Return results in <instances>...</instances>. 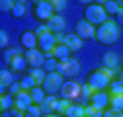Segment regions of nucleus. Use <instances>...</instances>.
<instances>
[{"label":"nucleus","mask_w":123,"mask_h":117,"mask_svg":"<svg viewBox=\"0 0 123 117\" xmlns=\"http://www.w3.org/2000/svg\"><path fill=\"white\" fill-rule=\"evenodd\" d=\"M113 76H115V72H111V70H107V68L101 66V68L92 70L88 74V84L94 91H107L111 86V82H113Z\"/></svg>","instance_id":"nucleus-1"},{"label":"nucleus","mask_w":123,"mask_h":117,"mask_svg":"<svg viewBox=\"0 0 123 117\" xmlns=\"http://www.w3.org/2000/svg\"><path fill=\"white\" fill-rule=\"evenodd\" d=\"M94 39H97L101 45H113L115 41L119 39V25L113 23V21L103 23L101 27H97V35H94Z\"/></svg>","instance_id":"nucleus-2"},{"label":"nucleus","mask_w":123,"mask_h":117,"mask_svg":"<svg viewBox=\"0 0 123 117\" xmlns=\"http://www.w3.org/2000/svg\"><path fill=\"white\" fill-rule=\"evenodd\" d=\"M84 21L90 23L92 27H101L103 23L109 21V14L105 13L103 4H97V2H92V4H86V6H84Z\"/></svg>","instance_id":"nucleus-3"},{"label":"nucleus","mask_w":123,"mask_h":117,"mask_svg":"<svg viewBox=\"0 0 123 117\" xmlns=\"http://www.w3.org/2000/svg\"><path fill=\"white\" fill-rule=\"evenodd\" d=\"M64 86V78L60 76L57 72H49L43 80V91L47 92V97H55V92L62 91Z\"/></svg>","instance_id":"nucleus-4"},{"label":"nucleus","mask_w":123,"mask_h":117,"mask_svg":"<svg viewBox=\"0 0 123 117\" xmlns=\"http://www.w3.org/2000/svg\"><path fill=\"white\" fill-rule=\"evenodd\" d=\"M33 14L39 21H49L55 14V10H53V4L49 0H37V2H33Z\"/></svg>","instance_id":"nucleus-5"},{"label":"nucleus","mask_w":123,"mask_h":117,"mask_svg":"<svg viewBox=\"0 0 123 117\" xmlns=\"http://www.w3.org/2000/svg\"><path fill=\"white\" fill-rule=\"evenodd\" d=\"M60 95H62V99H66V101H74L78 97H82V84H78L76 80H68V82H64Z\"/></svg>","instance_id":"nucleus-6"},{"label":"nucleus","mask_w":123,"mask_h":117,"mask_svg":"<svg viewBox=\"0 0 123 117\" xmlns=\"http://www.w3.org/2000/svg\"><path fill=\"white\" fill-rule=\"evenodd\" d=\"M25 60H27V66L31 70H37V68H43L45 53L41 49H29V52H25Z\"/></svg>","instance_id":"nucleus-7"},{"label":"nucleus","mask_w":123,"mask_h":117,"mask_svg":"<svg viewBox=\"0 0 123 117\" xmlns=\"http://www.w3.org/2000/svg\"><path fill=\"white\" fill-rule=\"evenodd\" d=\"M74 35H78L80 39H92L94 35H97V27H92L90 23H86L84 19H80L78 23L74 25Z\"/></svg>","instance_id":"nucleus-8"},{"label":"nucleus","mask_w":123,"mask_h":117,"mask_svg":"<svg viewBox=\"0 0 123 117\" xmlns=\"http://www.w3.org/2000/svg\"><path fill=\"white\" fill-rule=\"evenodd\" d=\"M90 105H94V107L101 109V111H107V109L111 107V92L109 91H97L92 95V99H90Z\"/></svg>","instance_id":"nucleus-9"},{"label":"nucleus","mask_w":123,"mask_h":117,"mask_svg":"<svg viewBox=\"0 0 123 117\" xmlns=\"http://www.w3.org/2000/svg\"><path fill=\"white\" fill-rule=\"evenodd\" d=\"M21 45L29 52V49H39V37H37L35 31H23L21 33Z\"/></svg>","instance_id":"nucleus-10"},{"label":"nucleus","mask_w":123,"mask_h":117,"mask_svg":"<svg viewBox=\"0 0 123 117\" xmlns=\"http://www.w3.org/2000/svg\"><path fill=\"white\" fill-rule=\"evenodd\" d=\"M55 45H57V35L51 33V31L39 37V49H41L43 53H45V52H53Z\"/></svg>","instance_id":"nucleus-11"},{"label":"nucleus","mask_w":123,"mask_h":117,"mask_svg":"<svg viewBox=\"0 0 123 117\" xmlns=\"http://www.w3.org/2000/svg\"><path fill=\"white\" fill-rule=\"evenodd\" d=\"M47 29L51 31V33L60 35L62 31L66 29V21H64V17H62V14H53V17L47 21Z\"/></svg>","instance_id":"nucleus-12"},{"label":"nucleus","mask_w":123,"mask_h":117,"mask_svg":"<svg viewBox=\"0 0 123 117\" xmlns=\"http://www.w3.org/2000/svg\"><path fill=\"white\" fill-rule=\"evenodd\" d=\"M31 105H33V99H31V95H29V92L21 91L17 97H14V107H17V109H21L23 113H25L27 109L31 107Z\"/></svg>","instance_id":"nucleus-13"},{"label":"nucleus","mask_w":123,"mask_h":117,"mask_svg":"<svg viewBox=\"0 0 123 117\" xmlns=\"http://www.w3.org/2000/svg\"><path fill=\"white\" fill-rule=\"evenodd\" d=\"M101 62H103V68L111 70V72H115V70L119 68V58H117V53H113V52H105Z\"/></svg>","instance_id":"nucleus-14"},{"label":"nucleus","mask_w":123,"mask_h":117,"mask_svg":"<svg viewBox=\"0 0 123 117\" xmlns=\"http://www.w3.org/2000/svg\"><path fill=\"white\" fill-rule=\"evenodd\" d=\"M14 84V78H12V70L8 68H2L0 70V91H2V95H4V91H8L10 86Z\"/></svg>","instance_id":"nucleus-15"},{"label":"nucleus","mask_w":123,"mask_h":117,"mask_svg":"<svg viewBox=\"0 0 123 117\" xmlns=\"http://www.w3.org/2000/svg\"><path fill=\"white\" fill-rule=\"evenodd\" d=\"M64 45H68V47H70V52H80V49H82V39H80L78 35L70 33V35H66V37H64Z\"/></svg>","instance_id":"nucleus-16"},{"label":"nucleus","mask_w":123,"mask_h":117,"mask_svg":"<svg viewBox=\"0 0 123 117\" xmlns=\"http://www.w3.org/2000/svg\"><path fill=\"white\" fill-rule=\"evenodd\" d=\"M57 107H60V101H57L55 97H47L45 103L41 105V109H43L45 115H53V113H57Z\"/></svg>","instance_id":"nucleus-17"},{"label":"nucleus","mask_w":123,"mask_h":117,"mask_svg":"<svg viewBox=\"0 0 123 117\" xmlns=\"http://www.w3.org/2000/svg\"><path fill=\"white\" fill-rule=\"evenodd\" d=\"M70 47L68 45H64V43H57L55 45V49H53V56H55V60L57 62H66V60H70Z\"/></svg>","instance_id":"nucleus-18"},{"label":"nucleus","mask_w":123,"mask_h":117,"mask_svg":"<svg viewBox=\"0 0 123 117\" xmlns=\"http://www.w3.org/2000/svg\"><path fill=\"white\" fill-rule=\"evenodd\" d=\"M29 95H31V99H33V105H43L45 99H47V92L43 91V86H35Z\"/></svg>","instance_id":"nucleus-19"},{"label":"nucleus","mask_w":123,"mask_h":117,"mask_svg":"<svg viewBox=\"0 0 123 117\" xmlns=\"http://www.w3.org/2000/svg\"><path fill=\"white\" fill-rule=\"evenodd\" d=\"M25 68H27L25 53H23V56H18V58H14V60L10 62V66H8V70H12V72H23Z\"/></svg>","instance_id":"nucleus-20"},{"label":"nucleus","mask_w":123,"mask_h":117,"mask_svg":"<svg viewBox=\"0 0 123 117\" xmlns=\"http://www.w3.org/2000/svg\"><path fill=\"white\" fill-rule=\"evenodd\" d=\"M29 76L35 80V84L37 86H43V80H45V76H47V72H45L43 68H37V70H31L29 72Z\"/></svg>","instance_id":"nucleus-21"},{"label":"nucleus","mask_w":123,"mask_h":117,"mask_svg":"<svg viewBox=\"0 0 123 117\" xmlns=\"http://www.w3.org/2000/svg\"><path fill=\"white\" fill-rule=\"evenodd\" d=\"M12 107H14V97H10L8 92H4V95L0 97V109L2 111H10Z\"/></svg>","instance_id":"nucleus-22"},{"label":"nucleus","mask_w":123,"mask_h":117,"mask_svg":"<svg viewBox=\"0 0 123 117\" xmlns=\"http://www.w3.org/2000/svg\"><path fill=\"white\" fill-rule=\"evenodd\" d=\"M103 8H105V13L109 14V17H117L119 14V4L117 2H113V0H107V2H103Z\"/></svg>","instance_id":"nucleus-23"},{"label":"nucleus","mask_w":123,"mask_h":117,"mask_svg":"<svg viewBox=\"0 0 123 117\" xmlns=\"http://www.w3.org/2000/svg\"><path fill=\"white\" fill-rule=\"evenodd\" d=\"M10 14H12L14 19H23L27 14V2H23V0H21V2H14V8H12Z\"/></svg>","instance_id":"nucleus-24"},{"label":"nucleus","mask_w":123,"mask_h":117,"mask_svg":"<svg viewBox=\"0 0 123 117\" xmlns=\"http://www.w3.org/2000/svg\"><path fill=\"white\" fill-rule=\"evenodd\" d=\"M66 62H68V74H70V78L78 76L80 74V62L74 60V58H70V60H66Z\"/></svg>","instance_id":"nucleus-25"},{"label":"nucleus","mask_w":123,"mask_h":117,"mask_svg":"<svg viewBox=\"0 0 123 117\" xmlns=\"http://www.w3.org/2000/svg\"><path fill=\"white\" fill-rule=\"evenodd\" d=\"M64 117H84V107L82 105H70V109L64 113Z\"/></svg>","instance_id":"nucleus-26"},{"label":"nucleus","mask_w":123,"mask_h":117,"mask_svg":"<svg viewBox=\"0 0 123 117\" xmlns=\"http://www.w3.org/2000/svg\"><path fill=\"white\" fill-rule=\"evenodd\" d=\"M18 82H21V88H23L25 92H31L33 88L37 86V84H35V80H33V78H31L29 74H27V76H23L21 80H18Z\"/></svg>","instance_id":"nucleus-27"},{"label":"nucleus","mask_w":123,"mask_h":117,"mask_svg":"<svg viewBox=\"0 0 123 117\" xmlns=\"http://www.w3.org/2000/svg\"><path fill=\"white\" fill-rule=\"evenodd\" d=\"M43 109H41V105H31L29 109L25 111V117H43Z\"/></svg>","instance_id":"nucleus-28"},{"label":"nucleus","mask_w":123,"mask_h":117,"mask_svg":"<svg viewBox=\"0 0 123 117\" xmlns=\"http://www.w3.org/2000/svg\"><path fill=\"white\" fill-rule=\"evenodd\" d=\"M103 113H105V111L97 109L94 105H90V103H88L86 107H84V115H86V117H103Z\"/></svg>","instance_id":"nucleus-29"},{"label":"nucleus","mask_w":123,"mask_h":117,"mask_svg":"<svg viewBox=\"0 0 123 117\" xmlns=\"http://www.w3.org/2000/svg\"><path fill=\"white\" fill-rule=\"evenodd\" d=\"M18 56H23L21 49H4V64L10 66V62H12L14 58H18Z\"/></svg>","instance_id":"nucleus-30"},{"label":"nucleus","mask_w":123,"mask_h":117,"mask_svg":"<svg viewBox=\"0 0 123 117\" xmlns=\"http://www.w3.org/2000/svg\"><path fill=\"white\" fill-rule=\"evenodd\" d=\"M111 109L123 111V95H111Z\"/></svg>","instance_id":"nucleus-31"},{"label":"nucleus","mask_w":123,"mask_h":117,"mask_svg":"<svg viewBox=\"0 0 123 117\" xmlns=\"http://www.w3.org/2000/svg\"><path fill=\"white\" fill-rule=\"evenodd\" d=\"M109 92L111 95H123V82L121 80H113L109 86Z\"/></svg>","instance_id":"nucleus-32"},{"label":"nucleus","mask_w":123,"mask_h":117,"mask_svg":"<svg viewBox=\"0 0 123 117\" xmlns=\"http://www.w3.org/2000/svg\"><path fill=\"white\" fill-rule=\"evenodd\" d=\"M55 72L60 74L62 78H70V74H68V62H57V68Z\"/></svg>","instance_id":"nucleus-33"},{"label":"nucleus","mask_w":123,"mask_h":117,"mask_svg":"<svg viewBox=\"0 0 123 117\" xmlns=\"http://www.w3.org/2000/svg\"><path fill=\"white\" fill-rule=\"evenodd\" d=\"M55 68H57V60L55 58H51V60H45V64H43V70L45 72H55Z\"/></svg>","instance_id":"nucleus-34"},{"label":"nucleus","mask_w":123,"mask_h":117,"mask_svg":"<svg viewBox=\"0 0 123 117\" xmlns=\"http://www.w3.org/2000/svg\"><path fill=\"white\" fill-rule=\"evenodd\" d=\"M94 92H97V91H94V88H92L88 82H86V84H82V97H84V99H88V101H90Z\"/></svg>","instance_id":"nucleus-35"},{"label":"nucleus","mask_w":123,"mask_h":117,"mask_svg":"<svg viewBox=\"0 0 123 117\" xmlns=\"http://www.w3.org/2000/svg\"><path fill=\"white\" fill-rule=\"evenodd\" d=\"M12 8H14V2H10V0H2L0 2V10L2 13H12Z\"/></svg>","instance_id":"nucleus-36"},{"label":"nucleus","mask_w":123,"mask_h":117,"mask_svg":"<svg viewBox=\"0 0 123 117\" xmlns=\"http://www.w3.org/2000/svg\"><path fill=\"white\" fill-rule=\"evenodd\" d=\"M70 101H66V99H62L60 101V107H57V113H60V115H64V113H66L68 111V109H70Z\"/></svg>","instance_id":"nucleus-37"},{"label":"nucleus","mask_w":123,"mask_h":117,"mask_svg":"<svg viewBox=\"0 0 123 117\" xmlns=\"http://www.w3.org/2000/svg\"><path fill=\"white\" fill-rule=\"evenodd\" d=\"M21 91H23V88H21V82H14L12 86H10L8 91H6V92H8L10 97H17V95H18V92H21Z\"/></svg>","instance_id":"nucleus-38"},{"label":"nucleus","mask_w":123,"mask_h":117,"mask_svg":"<svg viewBox=\"0 0 123 117\" xmlns=\"http://www.w3.org/2000/svg\"><path fill=\"white\" fill-rule=\"evenodd\" d=\"M103 117H123V111H115V109H107L105 113H103Z\"/></svg>","instance_id":"nucleus-39"},{"label":"nucleus","mask_w":123,"mask_h":117,"mask_svg":"<svg viewBox=\"0 0 123 117\" xmlns=\"http://www.w3.org/2000/svg\"><path fill=\"white\" fill-rule=\"evenodd\" d=\"M51 4H53V10H55V14H57V13H62V10H64L66 2H64V0H53Z\"/></svg>","instance_id":"nucleus-40"},{"label":"nucleus","mask_w":123,"mask_h":117,"mask_svg":"<svg viewBox=\"0 0 123 117\" xmlns=\"http://www.w3.org/2000/svg\"><path fill=\"white\" fill-rule=\"evenodd\" d=\"M0 45H2V49H8V35L4 31L0 33Z\"/></svg>","instance_id":"nucleus-41"},{"label":"nucleus","mask_w":123,"mask_h":117,"mask_svg":"<svg viewBox=\"0 0 123 117\" xmlns=\"http://www.w3.org/2000/svg\"><path fill=\"white\" fill-rule=\"evenodd\" d=\"M117 19H119V25H123V10H119V14H117Z\"/></svg>","instance_id":"nucleus-42"},{"label":"nucleus","mask_w":123,"mask_h":117,"mask_svg":"<svg viewBox=\"0 0 123 117\" xmlns=\"http://www.w3.org/2000/svg\"><path fill=\"white\" fill-rule=\"evenodd\" d=\"M2 117H12L10 113H6V111H2Z\"/></svg>","instance_id":"nucleus-43"},{"label":"nucleus","mask_w":123,"mask_h":117,"mask_svg":"<svg viewBox=\"0 0 123 117\" xmlns=\"http://www.w3.org/2000/svg\"><path fill=\"white\" fill-rule=\"evenodd\" d=\"M49 117H64V115H60V113H53V115H49Z\"/></svg>","instance_id":"nucleus-44"},{"label":"nucleus","mask_w":123,"mask_h":117,"mask_svg":"<svg viewBox=\"0 0 123 117\" xmlns=\"http://www.w3.org/2000/svg\"><path fill=\"white\" fill-rule=\"evenodd\" d=\"M119 80H121V82H123V68H121V78H119Z\"/></svg>","instance_id":"nucleus-45"},{"label":"nucleus","mask_w":123,"mask_h":117,"mask_svg":"<svg viewBox=\"0 0 123 117\" xmlns=\"http://www.w3.org/2000/svg\"><path fill=\"white\" fill-rule=\"evenodd\" d=\"M121 68H123V60H121Z\"/></svg>","instance_id":"nucleus-46"},{"label":"nucleus","mask_w":123,"mask_h":117,"mask_svg":"<svg viewBox=\"0 0 123 117\" xmlns=\"http://www.w3.org/2000/svg\"><path fill=\"white\" fill-rule=\"evenodd\" d=\"M18 117H25V115H18Z\"/></svg>","instance_id":"nucleus-47"},{"label":"nucleus","mask_w":123,"mask_h":117,"mask_svg":"<svg viewBox=\"0 0 123 117\" xmlns=\"http://www.w3.org/2000/svg\"><path fill=\"white\" fill-rule=\"evenodd\" d=\"M43 117H49V115H43Z\"/></svg>","instance_id":"nucleus-48"},{"label":"nucleus","mask_w":123,"mask_h":117,"mask_svg":"<svg viewBox=\"0 0 123 117\" xmlns=\"http://www.w3.org/2000/svg\"><path fill=\"white\" fill-rule=\"evenodd\" d=\"M84 117H86V115H84Z\"/></svg>","instance_id":"nucleus-49"}]
</instances>
